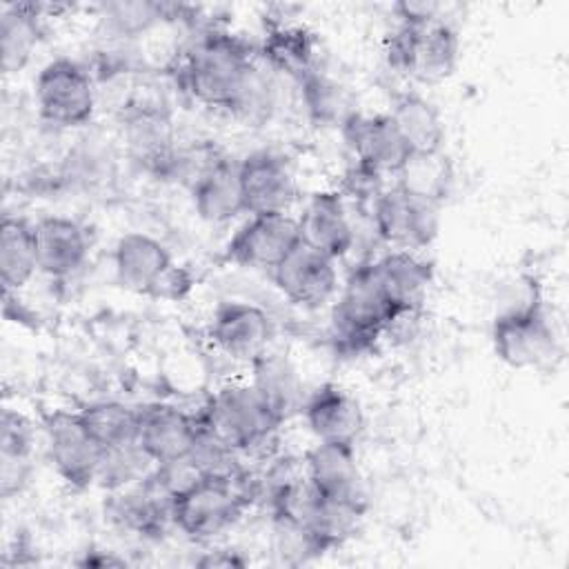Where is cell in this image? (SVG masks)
<instances>
[{"instance_id": "6da1fadb", "label": "cell", "mask_w": 569, "mask_h": 569, "mask_svg": "<svg viewBox=\"0 0 569 569\" xmlns=\"http://www.w3.org/2000/svg\"><path fill=\"white\" fill-rule=\"evenodd\" d=\"M251 47L220 27H204L189 47L178 80L200 104L238 116L260 78Z\"/></svg>"}, {"instance_id": "7a4b0ae2", "label": "cell", "mask_w": 569, "mask_h": 569, "mask_svg": "<svg viewBox=\"0 0 569 569\" xmlns=\"http://www.w3.org/2000/svg\"><path fill=\"white\" fill-rule=\"evenodd\" d=\"M258 498V476L244 469L233 478L200 476L173 496L171 520L189 540L207 542L229 531Z\"/></svg>"}, {"instance_id": "3957f363", "label": "cell", "mask_w": 569, "mask_h": 569, "mask_svg": "<svg viewBox=\"0 0 569 569\" xmlns=\"http://www.w3.org/2000/svg\"><path fill=\"white\" fill-rule=\"evenodd\" d=\"M387 64L422 84L449 78L460 60V38L445 18L398 20L385 42Z\"/></svg>"}, {"instance_id": "277c9868", "label": "cell", "mask_w": 569, "mask_h": 569, "mask_svg": "<svg viewBox=\"0 0 569 569\" xmlns=\"http://www.w3.org/2000/svg\"><path fill=\"white\" fill-rule=\"evenodd\" d=\"M402 318L407 316L396 311L373 282L367 262H362L349 273L345 289L331 309V340L336 351L360 356Z\"/></svg>"}, {"instance_id": "5b68a950", "label": "cell", "mask_w": 569, "mask_h": 569, "mask_svg": "<svg viewBox=\"0 0 569 569\" xmlns=\"http://www.w3.org/2000/svg\"><path fill=\"white\" fill-rule=\"evenodd\" d=\"M491 345L498 360L513 369H542L560 356L558 336L538 284L493 318Z\"/></svg>"}, {"instance_id": "8992f818", "label": "cell", "mask_w": 569, "mask_h": 569, "mask_svg": "<svg viewBox=\"0 0 569 569\" xmlns=\"http://www.w3.org/2000/svg\"><path fill=\"white\" fill-rule=\"evenodd\" d=\"M198 416L238 453L262 449L282 427L251 382L220 387Z\"/></svg>"}, {"instance_id": "52a82bcc", "label": "cell", "mask_w": 569, "mask_h": 569, "mask_svg": "<svg viewBox=\"0 0 569 569\" xmlns=\"http://www.w3.org/2000/svg\"><path fill=\"white\" fill-rule=\"evenodd\" d=\"M40 116L60 129L91 122L96 113V84L91 71L67 56L49 60L33 82Z\"/></svg>"}, {"instance_id": "ba28073f", "label": "cell", "mask_w": 569, "mask_h": 569, "mask_svg": "<svg viewBox=\"0 0 569 569\" xmlns=\"http://www.w3.org/2000/svg\"><path fill=\"white\" fill-rule=\"evenodd\" d=\"M371 224L376 236L393 249L418 251L438 236L440 204L396 182L371 200Z\"/></svg>"}, {"instance_id": "9c48e42d", "label": "cell", "mask_w": 569, "mask_h": 569, "mask_svg": "<svg viewBox=\"0 0 569 569\" xmlns=\"http://www.w3.org/2000/svg\"><path fill=\"white\" fill-rule=\"evenodd\" d=\"M118 124L127 158L138 169L164 180L178 147L169 111L151 100H131L122 104Z\"/></svg>"}, {"instance_id": "30bf717a", "label": "cell", "mask_w": 569, "mask_h": 569, "mask_svg": "<svg viewBox=\"0 0 569 569\" xmlns=\"http://www.w3.org/2000/svg\"><path fill=\"white\" fill-rule=\"evenodd\" d=\"M47 456L56 473L73 489L96 485L102 447L82 425L78 411H53L44 420Z\"/></svg>"}, {"instance_id": "8fae6325", "label": "cell", "mask_w": 569, "mask_h": 569, "mask_svg": "<svg viewBox=\"0 0 569 569\" xmlns=\"http://www.w3.org/2000/svg\"><path fill=\"white\" fill-rule=\"evenodd\" d=\"M298 242L296 218L289 213H256L231 236L224 258L238 267L273 271Z\"/></svg>"}, {"instance_id": "7c38bea8", "label": "cell", "mask_w": 569, "mask_h": 569, "mask_svg": "<svg viewBox=\"0 0 569 569\" xmlns=\"http://www.w3.org/2000/svg\"><path fill=\"white\" fill-rule=\"evenodd\" d=\"M302 462L307 480L318 496L367 511V489L353 442H318Z\"/></svg>"}, {"instance_id": "4fadbf2b", "label": "cell", "mask_w": 569, "mask_h": 569, "mask_svg": "<svg viewBox=\"0 0 569 569\" xmlns=\"http://www.w3.org/2000/svg\"><path fill=\"white\" fill-rule=\"evenodd\" d=\"M340 133L356 164L380 176H398L411 158V149L387 113H353Z\"/></svg>"}, {"instance_id": "5bb4252c", "label": "cell", "mask_w": 569, "mask_h": 569, "mask_svg": "<svg viewBox=\"0 0 569 569\" xmlns=\"http://www.w3.org/2000/svg\"><path fill=\"white\" fill-rule=\"evenodd\" d=\"M173 269L176 262L167 244L149 233L127 231L113 247L116 280L133 293L160 298Z\"/></svg>"}, {"instance_id": "9a60e30c", "label": "cell", "mask_w": 569, "mask_h": 569, "mask_svg": "<svg viewBox=\"0 0 569 569\" xmlns=\"http://www.w3.org/2000/svg\"><path fill=\"white\" fill-rule=\"evenodd\" d=\"M280 293L305 309H318L329 302L338 289L336 260L307 247L302 240L271 271Z\"/></svg>"}, {"instance_id": "2e32d148", "label": "cell", "mask_w": 569, "mask_h": 569, "mask_svg": "<svg viewBox=\"0 0 569 569\" xmlns=\"http://www.w3.org/2000/svg\"><path fill=\"white\" fill-rule=\"evenodd\" d=\"M238 176L249 216L287 213L296 200V178L280 153L267 149L247 153L238 160Z\"/></svg>"}, {"instance_id": "e0dca14e", "label": "cell", "mask_w": 569, "mask_h": 569, "mask_svg": "<svg viewBox=\"0 0 569 569\" xmlns=\"http://www.w3.org/2000/svg\"><path fill=\"white\" fill-rule=\"evenodd\" d=\"M273 331L269 313L262 307L242 300L220 302L209 327V336L220 351L247 362H253L267 351Z\"/></svg>"}, {"instance_id": "ac0fdd59", "label": "cell", "mask_w": 569, "mask_h": 569, "mask_svg": "<svg viewBox=\"0 0 569 569\" xmlns=\"http://www.w3.org/2000/svg\"><path fill=\"white\" fill-rule=\"evenodd\" d=\"M171 502L173 496H169L149 473L138 485L111 491L104 511L118 529L138 538L158 540L167 533V527L173 525Z\"/></svg>"}, {"instance_id": "d6986e66", "label": "cell", "mask_w": 569, "mask_h": 569, "mask_svg": "<svg viewBox=\"0 0 569 569\" xmlns=\"http://www.w3.org/2000/svg\"><path fill=\"white\" fill-rule=\"evenodd\" d=\"M296 220L300 240L331 260L345 258L356 244V227L340 191H316Z\"/></svg>"}, {"instance_id": "ffe728a7", "label": "cell", "mask_w": 569, "mask_h": 569, "mask_svg": "<svg viewBox=\"0 0 569 569\" xmlns=\"http://www.w3.org/2000/svg\"><path fill=\"white\" fill-rule=\"evenodd\" d=\"M367 269L398 313H418L433 276L431 262L416 256V251L393 249L376 260H369Z\"/></svg>"}, {"instance_id": "44dd1931", "label": "cell", "mask_w": 569, "mask_h": 569, "mask_svg": "<svg viewBox=\"0 0 569 569\" xmlns=\"http://www.w3.org/2000/svg\"><path fill=\"white\" fill-rule=\"evenodd\" d=\"M38 271L62 280L73 276L89 258L87 229L67 216H44L33 222Z\"/></svg>"}, {"instance_id": "7402d4cb", "label": "cell", "mask_w": 569, "mask_h": 569, "mask_svg": "<svg viewBox=\"0 0 569 569\" xmlns=\"http://www.w3.org/2000/svg\"><path fill=\"white\" fill-rule=\"evenodd\" d=\"M300 413L318 442H356L365 425L360 402L333 382L307 393Z\"/></svg>"}, {"instance_id": "603a6c76", "label": "cell", "mask_w": 569, "mask_h": 569, "mask_svg": "<svg viewBox=\"0 0 569 569\" xmlns=\"http://www.w3.org/2000/svg\"><path fill=\"white\" fill-rule=\"evenodd\" d=\"M196 431L198 416H191L178 407L162 402L140 407L138 445L156 465L184 458L196 438Z\"/></svg>"}, {"instance_id": "cb8c5ba5", "label": "cell", "mask_w": 569, "mask_h": 569, "mask_svg": "<svg viewBox=\"0 0 569 569\" xmlns=\"http://www.w3.org/2000/svg\"><path fill=\"white\" fill-rule=\"evenodd\" d=\"M387 116L405 138L411 156L442 153L445 120L431 100L416 91H400L393 96Z\"/></svg>"}, {"instance_id": "d4e9b609", "label": "cell", "mask_w": 569, "mask_h": 569, "mask_svg": "<svg viewBox=\"0 0 569 569\" xmlns=\"http://www.w3.org/2000/svg\"><path fill=\"white\" fill-rule=\"evenodd\" d=\"M251 385L282 425L302 411L307 398L302 378L282 353L264 351L258 356L251 362Z\"/></svg>"}, {"instance_id": "484cf974", "label": "cell", "mask_w": 569, "mask_h": 569, "mask_svg": "<svg viewBox=\"0 0 569 569\" xmlns=\"http://www.w3.org/2000/svg\"><path fill=\"white\" fill-rule=\"evenodd\" d=\"M189 191L198 218L209 224H224L240 213H247L238 160H231L229 156L209 169Z\"/></svg>"}, {"instance_id": "4316f807", "label": "cell", "mask_w": 569, "mask_h": 569, "mask_svg": "<svg viewBox=\"0 0 569 569\" xmlns=\"http://www.w3.org/2000/svg\"><path fill=\"white\" fill-rule=\"evenodd\" d=\"M47 4L36 2H11L0 13V58L2 71L16 73L27 67L36 47L42 40Z\"/></svg>"}, {"instance_id": "83f0119b", "label": "cell", "mask_w": 569, "mask_h": 569, "mask_svg": "<svg viewBox=\"0 0 569 569\" xmlns=\"http://www.w3.org/2000/svg\"><path fill=\"white\" fill-rule=\"evenodd\" d=\"M296 84L300 89V102L309 120L318 127L340 129L353 113H358L356 96L351 89L318 67L296 80Z\"/></svg>"}, {"instance_id": "f1b7e54d", "label": "cell", "mask_w": 569, "mask_h": 569, "mask_svg": "<svg viewBox=\"0 0 569 569\" xmlns=\"http://www.w3.org/2000/svg\"><path fill=\"white\" fill-rule=\"evenodd\" d=\"M36 445V429L31 420L16 411L4 407L0 416V485L2 496L11 498L22 489V485L29 480L31 469V453Z\"/></svg>"}, {"instance_id": "f546056e", "label": "cell", "mask_w": 569, "mask_h": 569, "mask_svg": "<svg viewBox=\"0 0 569 569\" xmlns=\"http://www.w3.org/2000/svg\"><path fill=\"white\" fill-rule=\"evenodd\" d=\"M260 56L264 62L293 80L316 69V38L302 24H273L264 31Z\"/></svg>"}, {"instance_id": "4dcf8cb0", "label": "cell", "mask_w": 569, "mask_h": 569, "mask_svg": "<svg viewBox=\"0 0 569 569\" xmlns=\"http://www.w3.org/2000/svg\"><path fill=\"white\" fill-rule=\"evenodd\" d=\"M38 271L33 222L22 216H4L0 224V280L2 291L22 289Z\"/></svg>"}, {"instance_id": "1f68e13d", "label": "cell", "mask_w": 569, "mask_h": 569, "mask_svg": "<svg viewBox=\"0 0 569 569\" xmlns=\"http://www.w3.org/2000/svg\"><path fill=\"white\" fill-rule=\"evenodd\" d=\"M78 416L102 449L138 442L140 407L120 400H96L78 409Z\"/></svg>"}, {"instance_id": "d6a6232c", "label": "cell", "mask_w": 569, "mask_h": 569, "mask_svg": "<svg viewBox=\"0 0 569 569\" xmlns=\"http://www.w3.org/2000/svg\"><path fill=\"white\" fill-rule=\"evenodd\" d=\"M184 7L167 4V2H147V0H120L100 4V22L111 33V38L131 40L149 29H153L162 20H182Z\"/></svg>"}, {"instance_id": "836d02e7", "label": "cell", "mask_w": 569, "mask_h": 569, "mask_svg": "<svg viewBox=\"0 0 569 569\" xmlns=\"http://www.w3.org/2000/svg\"><path fill=\"white\" fill-rule=\"evenodd\" d=\"M153 467L156 462L138 442L104 449L96 473V485L109 493L120 491L144 480L153 471Z\"/></svg>"}, {"instance_id": "e575fe53", "label": "cell", "mask_w": 569, "mask_h": 569, "mask_svg": "<svg viewBox=\"0 0 569 569\" xmlns=\"http://www.w3.org/2000/svg\"><path fill=\"white\" fill-rule=\"evenodd\" d=\"M187 460L196 469L198 476L211 478H233L242 471L240 453L222 440L211 427H207L198 416V431L189 447Z\"/></svg>"}, {"instance_id": "d590c367", "label": "cell", "mask_w": 569, "mask_h": 569, "mask_svg": "<svg viewBox=\"0 0 569 569\" xmlns=\"http://www.w3.org/2000/svg\"><path fill=\"white\" fill-rule=\"evenodd\" d=\"M451 178H453L451 164L445 158V153H431V156H411L407 164L400 169L396 182L422 198H429L442 204V200L449 193Z\"/></svg>"}, {"instance_id": "8d00e7d4", "label": "cell", "mask_w": 569, "mask_h": 569, "mask_svg": "<svg viewBox=\"0 0 569 569\" xmlns=\"http://www.w3.org/2000/svg\"><path fill=\"white\" fill-rule=\"evenodd\" d=\"M196 565H200V567H242V565H247V560L238 551L213 549V551H204V556L198 558Z\"/></svg>"}, {"instance_id": "74e56055", "label": "cell", "mask_w": 569, "mask_h": 569, "mask_svg": "<svg viewBox=\"0 0 569 569\" xmlns=\"http://www.w3.org/2000/svg\"><path fill=\"white\" fill-rule=\"evenodd\" d=\"M78 565L80 567H118V565H124V558H118L111 551H84Z\"/></svg>"}]
</instances>
